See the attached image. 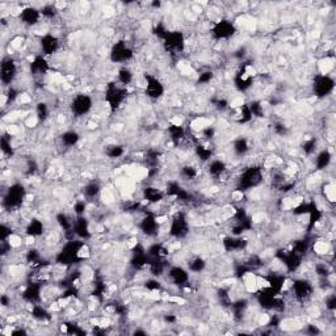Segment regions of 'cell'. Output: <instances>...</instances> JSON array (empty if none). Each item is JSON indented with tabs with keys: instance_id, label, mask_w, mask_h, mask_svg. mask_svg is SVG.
I'll return each instance as SVG.
<instances>
[{
	"instance_id": "obj_1",
	"label": "cell",
	"mask_w": 336,
	"mask_h": 336,
	"mask_svg": "<svg viewBox=\"0 0 336 336\" xmlns=\"http://www.w3.org/2000/svg\"><path fill=\"white\" fill-rule=\"evenodd\" d=\"M264 180V173L263 168L259 166L247 167L246 170L242 171L241 176L238 177L237 181V188L239 192H246V190H251L254 188L259 187Z\"/></svg>"
},
{
	"instance_id": "obj_2",
	"label": "cell",
	"mask_w": 336,
	"mask_h": 336,
	"mask_svg": "<svg viewBox=\"0 0 336 336\" xmlns=\"http://www.w3.org/2000/svg\"><path fill=\"white\" fill-rule=\"evenodd\" d=\"M27 200V189L21 183H15L10 185L3 196V206L6 210H19L24 201Z\"/></svg>"
},
{
	"instance_id": "obj_3",
	"label": "cell",
	"mask_w": 336,
	"mask_h": 336,
	"mask_svg": "<svg viewBox=\"0 0 336 336\" xmlns=\"http://www.w3.org/2000/svg\"><path fill=\"white\" fill-rule=\"evenodd\" d=\"M83 245H84V242L80 241V239H71V241H68L61 248V251L57 254L58 264L63 265V267H68V265H74L75 263L80 262L79 252L82 250Z\"/></svg>"
},
{
	"instance_id": "obj_4",
	"label": "cell",
	"mask_w": 336,
	"mask_h": 336,
	"mask_svg": "<svg viewBox=\"0 0 336 336\" xmlns=\"http://www.w3.org/2000/svg\"><path fill=\"white\" fill-rule=\"evenodd\" d=\"M290 290H292L293 298L295 299V302L301 303V305L309 302L315 294V286L312 285V282L306 277H299V279H295L294 281H292Z\"/></svg>"
},
{
	"instance_id": "obj_5",
	"label": "cell",
	"mask_w": 336,
	"mask_h": 336,
	"mask_svg": "<svg viewBox=\"0 0 336 336\" xmlns=\"http://www.w3.org/2000/svg\"><path fill=\"white\" fill-rule=\"evenodd\" d=\"M128 97V89L119 83H109L105 88V102L112 112L121 108Z\"/></svg>"
},
{
	"instance_id": "obj_6",
	"label": "cell",
	"mask_w": 336,
	"mask_h": 336,
	"mask_svg": "<svg viewBox=\"0 0 336 336\" xmlns=\"http://www.w3.org/2000/svg\"><path fill=\"white\" fill-rule=\"evenodd\" d=\"M163 48L171 55L181 54V53H184L185 48H187V38L183 34V32H168V34L163 40Z\"/></svg>"
},
{
	"instance_id": "obj_7",
	"label": "cell",
	"mask_w": 336,
	"mask_h": 336,
	"mask_svg": "<svg viewBox=\"0 0 336 336\" xmlns=\"http://www.w3.org/2000/svg\"><path fill=\"white\" fill-rule=\"evenodd\" d=\"M168 234L175 239L187 238V235L189 234V222H188L187 214L183 211H176L173 214L170 222Z\"/></svg>"
},
{
	"instance_id": "obj_8",
	"label": "cell",
	"mask_w": 336,
	"mask_h": 336,
	"mask_svg": "<svg viewBox=\"0 0 336 336\" xmlns=\"http://www.w3.org/2000/svg\"><path fill=\"white\" fill-rule=\"evenodd\" d=\"M93 108V100L87 93H76L70 101V112L74 117H84Z\"/></svg>"
},
{
	"instance_id": "obj_9",
	"label": "cell",
	"mask_w": 336,
	"mask_h": 336,
	"mask_svg": "<svg viewBox=\"0 0 336 336\" xmlns=\"http://www.w3.org/2000/svg\"><path fill=\"white\" fill-rule=\"evenodd\" d=\"M335 89V80L328 74H318L312 80V93L315 97L323 98L329 96Z\"/></svg>"
},
{
	"instance_id": "obj_10",
	"label": "cell",
	"mask_w": 336,
	"mask_h": 336,
	"mask_svg": "<svg viewBox=\"0 0 336 336\" xmlns=\"http://www.w3.org/2000/svg\"><path fill=\"white\" fill-rule=\"evenodd\" d=\"M109 58H110V61L113 63L124 65V63L130 62L134 58V50H133L132 46H129V44L126 41H119L116 42L112 46V49H110Z\"/></svg>"
},
{
	"instance_id": "obj_11",
	"label": "cell",
	"mask_w": 336,
	"mask_h": 336,
	"mask_svg": "<svg viewBox=\"0 0 336 336\" xmlns=\"http://www.w3.org/2000/svg\"><path fill=\"white\" fill-rule=\"evenodd\" d=\"M17 74H19V67L14 58L6 57L2 61V67H0V79L2 83L6 87H11L16 80Z\"/></svg>"
},
{
	"instance_id": "obj_12",
	"label": "cell",
	"mask_w": 336,
	"mask_h": 336,
	"mask_svg": "<svg viewBox=\"0 0 336 336\" xmlns=\"http://www.w3.org/2000/svg\"><path fill=\"white\" fill-rule=\"evenodd\" d=\"M167 280L170 281L171 285L179 286V288H187L189 285V271L184 268L181 265H173L170 267L166 272Z\"/></svg>"
},
{
	"instance_id": "obj_13",
	"label": "cell",
	"mask_w": 336,
	"mask_h": 336,
	"mask_svg": "<svg viewBox=\"0 0 336 336\" xmlns=\"http://www.w3.org/2000/svg\"><path fill=\"white\" fill-rule=\"evenodd\" d=\"M210 32L211 37L215 41H225V40H229L234 36L237 28L230 20H219L217 23H214Z\"/></svg>"
},
{
	"instance_id": "obj_14",
	"label": "cell",
	"mask_w": 336,
	"mask_h": 336,
	"mask_svg": "<svg viewBox=\"0 0 336 336\" xmlns=\"http://www.w3.org/2000/svg\"><path fill=\"white\" fill-rule=\"evenodd\" d=\"M145 79H146L145 95H146L150 100H159V98L163 97L166 88H164V84L162 83V80L151 74L146 75Z\"/></svg>"
},
{
	"instance_id": "obj_15",
	"label": "cell",
	"mask_w": 336,
	"mask_h": 336,
	"mask_svg": "<svg viewBox=\"0 0 336 336\" xmlns=\"http://www.w3.org/2000/svg\"><path fill=\"white\" fill-rule=\"evenodd\" d=\"M42 290H44V286H42L41 282L32 281L29 282V284L25 286L24 290L21 292V298L24 299L27 303H29V305L41 303Z\"/></svg>"
},
{
	"instance_id": "obj_16",
	"label": "cell",
	"mask_w": 336,
	"mask_h": 336,
	"mask_svg": "<svg viewBox=\"0 0 336 336\" xmlns=\"http://www.w3.org/2000/svg\"><path fill=\"white\" fill-rule=\"evenodd\" d=\"M19 19H20L21 24L25 25V27H34L37 25L42 19L41 10L36 7H25L20 11V15H19Z\"/></svg>"
},
{
	"instance_id": "obj_17",
	"label": "cell",
	"mask_w": 336,
	"mask_h": 336,
	"mask_svg": "<svg viewBox=\"0 0 336 336\" xmlns=\"http://www.w3.org/2000/svg\"><path fill=\"white\" fill-rule=\"evenodd\" d=\"M38 44H40V50H41L45 55L55 54V53L59 50V48H61V41H59V38L51 33L44 34V36L40 38Z\"/></svg>"
},
{
	"instance_id": "obj_18",
	"label": "cell",
	"mask_w": 336,
	"mask_h": 336,
	"mask_svg": "<svg viewBox=\"0 0 336 336\" xmlns=\"http://www.w3.org/2000/svg\"><path fill=\"white\" fill-rule=\"evenodd\" d=\"M159 221L154 213H147L140 222V230L147 237H155L159 233Z\"/></svg>"
},
{
	"instance_id": "obj_19",
	"label": "cell",
	"mask_w": 336,
	"mask_h": 336,
	"mask_svg": "<svg viewBox=\"0 0 336 336\" xmlns=\"http://www.w3.org/2000/svg\"><path fill=\"white\" fill-rule=\"evenodd\" d=\"M72 231L75 237L80 241H87L91 238V230H89V222L84 215H76L72 225Z\"/></svg>"
},
{
	"instance_id": "obj_20",
	"label": "cell",
	"mask_w": 336,
	"mask_h": 336,
	"mask_svg": "<svg viewBox=\"0 0 336 336\" xmlns=\"http://www.w3.org/2000/svg\"><path fill=\"white\" fill-rule=\"evenodd\" d=\"M223 248L228 252H242L248 246V241L242 235H229L222 241Z\"/></svg>"
},
{
	"instance_id": "obj_21",
	"label": "cell",
	"mask_w": 336,
	"mask_h": 336,
	"mask_svg": "<svg viewBox=\"0 0 336 336\" xmlns=\"http://www.w3.org/2000/svg\"><path fill=\"white\" fill-rule=\"evenodd\" d=\"M228 164L225 163L221 159H211L210 162H207V173L209 176H211L214 180L221 179L228 172Z\"/></svg>"
},
{
	"instance_id": "obj_22",
	"label": "cell",
	"mask_w": 336,
	"mask_h": 336,
	"mask_svg": "<svg viewBox=\"0 0 336 336\" xmlns=\"http://www.w3.org/2000/svg\"><path fill=\"white\" fill-rule=\"evenodd\" d=\"M142 196H143V198L147 201V204L156 205V204H160V202L164 200V197H166L167 194L164 190L159 189V188H156V187H153V185H150V187H146L145 189H143Z\"/></svg>"
},
{
	"instance_id": "obj_23",
	"label": "cell",
	"mask_w": 336,
	"mask_h": 336,
	"mask_svg": "<svg viewBox=\"0 0 336 336\" xmlns=\"http://www.w3.org/2000/svg\"><path fill=\"white\" fill-rule=\"evenodd\" d=\"M45 233V223L38 219V218H32L31 221L27 222L25 226V234L27 237H32V238H38L42 237Z\"/></svg>"
},
{
	"instance_id": "obj_24",
	"label": "cell",
	"mask_w": 336,
	"mask_h": 336,
	"mask_svg": "<svg viewBox=\"0 0 336 336\" xmlns=\"http://www.w3.org/2000/svg\"><path fill=\"white\" fill-rule=\"evenodd\" d=\"M167 133H168L170 141L175 145L181 143L187 138V130L184 129V126H181L180 124H170L167 128Z\"/></svg>"
},
{
	"instance_id": "obj_25",
	"label": "cell",
	"mask_w": 336,
	"mask_h": 336,
	"mask_svg": "<svg viewBox=\"0 0 336 336\" xmlns=\"http://www.w3.org/2000/svg\"><path fill=\"white\" fill-rule=\"evenodd\" d=\"M31 315L34 320L41 323H49L51 320V314L44 305L41 303H34L31 305Z\"/></svg>"
},
{
	"instance_id": "obj_26",
	"label": "cell",
	"mask_w": 336,
	"mask_h": 336,
	"mask_svg": "<svg viewBox=\"0 0 336 336\" xmlns=\"http://www.w3.org/2000/svg\"><path fill=\"white\" fill-rule=\"evenodd\" d=\"M49 63L44 55H36L31 63V74L33 76H42L48 72Z\"/></svg>"
},
{
	"instance_id": "obj_27",
	"label": "cell",
	"mask_w": 336,
	"mask_h": 336,
	"mask_svg": "<svg viewBox=\"0 0 336 336\" xmlns=\"http://www.w3.org/2000/svg\"><path fill=\"white\" fill-rule=\"evenodd\" d=\"M331 162H332V154L328 149H324L316 154L315 159H314V167L316 171L326 170L329 167Z\"/></svg>"
},
{
	"instance_id": "obj_28",
	"label": "cell",
	"mask_w": 336,
	"mask_h": 336,
	"mask_svg": "<svg viewBox=\"0 0 336 336\" xmlns=\"http://www.w3.org/2000/svg\"><path fill=\"white\" fill-rule=\"evenodd\" d=\"M82 193L83 196L87 198V201H92L93 198H96L98 194L101 193V185H100V183L96 180L88 181V183L83 187Z\"/></svg>"
},
{
	"instance_id": "obj_29",
	"label": "cell",
	"mask_w": 336,
	"mask_h": 336,
	"mask_svg": "<svg viewBox=\"0 0 336 336\" xmlns=\"http://www.w3.org/2000/svg\"><path fill=\"white\" fill-rule=\"evenodd\" d=\"M194 153H196V156L201 162H204V163H207V162H210L213 159V149L210 146H207V145H204V143L198 142L194 146Z\"/></svg>"
},
{
	"instance_id": "obj_30",
	"label": "cell",
	"mask_w": 336,
	"mask_h": 336,
	"mask_svg": "<svg viewBox=\"0 0 336 336\" xmlns=\"http://www.w3.org/2000/svg\"><path fill=\"white\" fill-rule=\"evenodd\" d=\"M79 141H80V136L76 130H66L65 133H62L61 142L66 149L76 146Z\"/></svg>"
},
{
	"instance_id": "obj_31",
	"label": "cell",
	"mask_w": 336,
	"mask_h": 336,
	"mask_svg": "<svg viewBox=\"0 0 336 336\" xmlns=\"http://www.w3.org/2000/svg\"><path fill=\"white\" fill-rule=\"evenodd\" d=\"M104 153L108 156L109 159H120L125 155V149H124L123 145H119V143H112V145H108L104 149Z\"/></svg>"
},
{
	"instance_id": "obj_32",
	"label": "cell",
	"mask_w": 336,
	"mask_h": 336,
	"mask_svg": "<svg viewBox=\"0 0 336 336\" xmlns=\"http://www.w3.org/2000/svg\"><path fill=\"white\" fill-rule=\"evenodd\" d=\"M134 80V74L130 70L129 67H123L119 70V74H117V83L124 87H128L130 85Z\"/></svg>"
},
{
	"instance_id": "obj_33",
	"label": "cell",
	"mask_w": 336,
	"mask_h": 336,
	"mask_svg": "<svg viewBox=\"0 0 336 336\" xmlns=\"http://www.w3.org/2000/svg\"><path fill=\"white\" fill-rule=\"evenodd\" d=\"M188 271L192 273H201L206 268V262L201 256H194V258L189 259L187 263Z\"/></svg>"
},
{
	"instance_id": "obj_34",
	"label": "cell",
	"mask_w": 336,
	"mask_h": 336,
	"mask_svg": "<svg viewBox=\"0 0 336 336\" xmlns=\"http://www.w3.org/2000/svg\"><path fill=\"white\" fill-rule=\"evenodd\" d=\"M233 151L237 156H245L246 154L250 151V145H248V141L243 137H239L233 143Z\"/></svg>"
},
{
	"instance_id": "obj_35",
	"label": "cell",
	"mask_w": 336,
	"mask_h": 336,
	"mask_svg": "<svg viewBox=\"0 0 336 336\" xmlns=\"http://www.w3.org/2000/svg\"><path fill=\"white\" fill-rule=\"evenodd\" d=\"M180 176L183 177V180H196L197 177H198V170L194 166H192V164H185V166L181 167Z\"/></svg>"
},
{
	"instance_id": "obj_36",
	"label": "cell",
	"mask_w": 336,
	"mask_h": 336,
	"mask_svg": "<svg viewBox=\"0 0 336 336\" xmlns=\"http://www.w3.org/2000/svg\"><path fill=\"white\" fill-rule=\"evenodd\" d=\"M50 116V108L45 101H40L36 105V119L40 123H45Z\"/></svg>"
},
{
	"instance_id": "obj_37",
	"label": "cell",
	"mask_w": 336,
	"mask_h": 336,
	"mask_svg": "<svg viewBox=\"0 0 336 336\" xmlns=\"http://www.w3.org/2000/svg\"><path fill=\"white\" fill-rule=\"evenodd\" d=\"M58 14H59V10H58L57 4H48L41 8L42 17L46 20H53L58 16Z\"/></svg>"
},
{
	"instance_id": "obj_38",
	"label": "cell",
	"mask_w": 336,
	"mask_h": 336,
	"mask_svg": "<svg viewBox=\"0 0 336 336\" xmlns=\"http://www.w3.org/2000/svg\"><path fill=\"white\" fill-rule=\"evenodd\" d=\"M0 146H2V153L6 156H14L15 155V149L12 146V142H11V138H8L7 136L2 137V142H0Z\"/></svg>"
},
{
	"instance_id": "obj_39",
	"label": "cell",
	"mask_w": 336,
	"mask_h": 336,
	"mask_svg": "<svg viewBox=\"0 0 336 336\" xmlns=\"http://www.w3.org/2000/svg\"><path fill=\"white\" fill-rule=\"evenodd\" d=\"M316 146H318V140L316 138H309L302 143V150L306 155H312L316 151Z\"/></svg>"
},
{
	"instance_id": "obj_40",
	"label": "cell",
	"mask_w": 336,
	"mask_h": 336,
	"mask_svg": "<svg viewBox=\"0 0 336 336\" xmlns=\"http://www.w3.org/2000/svg\"><path fill=\"white\" fill-rule=\"evenodd\" d=\"M214 72L210 71V70H206V71H202L198 74V78H197V83L201 85H206V84H210L211 80L214 79Z\"/></svg>"
},
{
	"instance_id": "obj_41",
	"label": "cell",
	"mask_w": 336,
	"mask_h": 336,
	"mask_svg": "<svg viewBox=\"0 0 336 336\" xmlns=\"http://www.w3.org/2000/svg\"><path fill=\"white\" fill-rule=\"evenodd\" d=\"M145 288H146L149 292H160V290L163 289V285L160 284V281L156 279V277H151V279L145 281Z\"/></svg>"
},
{
	"instance_id": "obj_42",
	"label": "cell",
	"mask_w": 336,
	"mask_h": 336,
	"mask_svg": "<svg viewBox=\"0 0 336 336\" xmlns=\"http://www.w3.org/2000/svg\"><path fill=\"white\" fill-rule=\"evenodd\" d=\"M85 210H87V202H85V200H79L75 202L74 205L75 215H84Z\"/></svg>"
},
{
	"instance_id": "obj_43",
	"label": "cell",
	"mask_w": 336,
	"mask_h": 336,
	"mask_svg": "<svg viewBox=\"0 0 336 336\" xmlns=\"http://www.w3.org/2000/svg\"><path fill=\"white\" fill-rule=\"evenodd\" d=\"M288 126L285 125L284 123H276L275 125H273V132H275L276 136L279 137H284L288 134Z\"/></svg>"
},
{
	"instance_id": "obj_44",
	"label": "cell",
	"mask_w": 336,
	"mask_h": 336,
	"mask_svg": "<svg viewBox=\"0 0 336 336\" xmlns=\"http://www.w3.org/2000/svg\"><path fill=\"white\" fill-rule=\"evenodd\" d=\"M324 303H326V310H328V311H331V312L335 311V305H336L335 294H333V293H329V294H327Z\"/></svg>"
},
{
	"instance_id": "obj_45",
	"label": "cell",
	"mask_w": 336,
	"mask_h": 336,
	"mask_svg": "<svg viewBox=\"0 0 336 336\" xmlns=\"http://www.w3.org/2000/svg\"><path fill=\"white\" fill-rule=\"evenodd\" d=\"M306 332L312 333V335H316V333H320L322 331H320L319 327H318V326H314V324H309V326L306 327Z\"/></svg>"
}]
</instances>
